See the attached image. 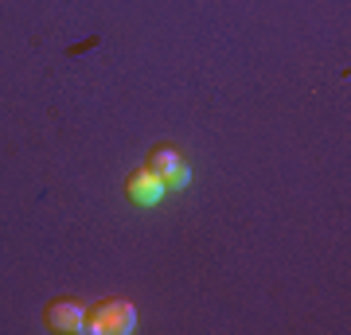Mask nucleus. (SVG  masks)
<instances>
[{
    "mask_svg": "<svg viewBox=\"0 0 351 335\" xmlns=\"http://www.w3.org/2000/svg\"><path fill=\"white\" fill-rule=\"evenodd\" d=\"M43 316H47L51 332L82 335V332H86V320H90V308L82 304V300H75V297H59V300H51V304H47Z\"/></svg>",
    "mask_w": 351,
    "mask_h": 335,
    "instance_id": "3",
    "label": "nucleus"
},
{
    "mask_svg": "<svg viewBox=\"0 0 351 335\" xmlns=\"http://www.w3.org/2000/svg\"><path fill=\"white\" fill-rule=\"evenodd\" d=\"M125 195L137 203V207H156V203H164V195H168V187H164L160 175H152L149 168H137V172L125 179Z\"/></svg>",
    "mask_w": 351,
    "mask_h": 335,
    "instance_id": "4",
    "label": "nucleus"
},
{
    "mask_svg": "<svg viewBox=\"0 0 351 335\" xmlns=\"http://www.w3.org/2000/svg\"><path fill=\"white\" fill-rule=\"evenodd\" d=\"M137 327V308H133V300H101L90 308V320H86V332L90 335H129Z\"/></svg>",
    "mask_w": 351,
    "mask_h": 335,
    "instance_id": "1",
    "label": "nucleus"
},
{
    "mask_svg": "<svg viewBox=\"0 0 351 335\" xmlns=\"http://www.w3.org/2000/svg\"><path fill=\"white\" fill-rule=\"evenodd\" d=\"M145 168H149L152 175H160L168 191H184V187L191 184V164L176 145H156V149L149 152Z\"/></svg>",
    "mask_w": 351,
    "mask_h": 335,
    "instance_id": "2",
    "label": "nucleus"
}]
</instances>
